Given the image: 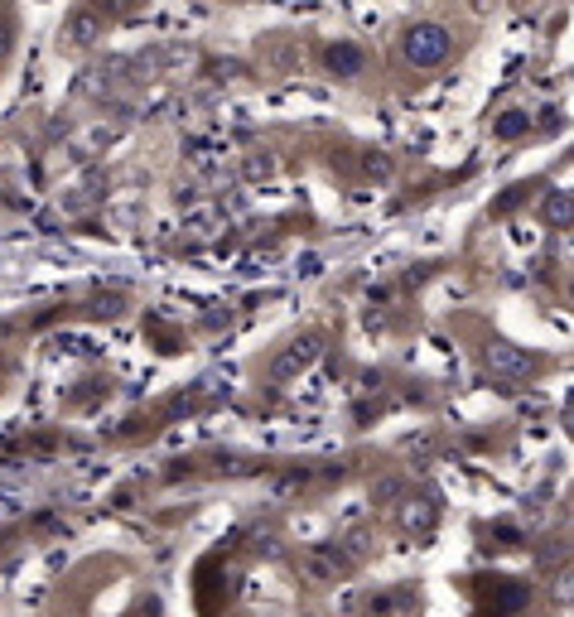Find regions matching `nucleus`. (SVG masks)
Masks as SVG:
<instances>
[{
	"instance_id": "4",
	"label": "nucleus",
	"mask_w": 574,
	"mask_h": 617,
	"mask_svg": "<svg viewBox=\"0 0 574 617\" xmlns=\"http://www.w3.org/2000/svg\"><path fill=\"white\" fill-rule=\"evenodd\" d=\"M324 68L333 73V78L353 82V78H362L367 54H362V44H353V39H333V44L324 49Z\"/></svg>"
},
{
	"instance_id": "9",
	"label": "nucleus",
	"mask_w": 574,
	"mask_h": 617,
	"mask_svg": "<svg viewBox=\"0 0 574 617\" xmlns=\"http://www.w3.org/2000/svg\"><path fill=\"white\" fill-rule=\"evenodd\" d=\"M401 521H406L410 531H425V526L435 521V511H430V502H406V507H401Z\"/></svg>"
},
{
	"instance_id": "11",
	"label": "nucleus",
	"mask_w": 574,
	"mask_h": 617,
	"mask_svg": "<svg viewBox=\"0 0 574 617\" xmlns=\"http://www.w3.org/2000/svg\"><path fill=\"white\" fill-rule=\"evenodd\" d=\"M271 169H275L271 155H261V160H246V174H251V179H266Z\"/></svg>"
},
{
	"instance_id": "13",
	"label": "nucleus",
	"mask_w": 574,
	"mask_h": 617,
	"mask_svg": "<svg viewBox=\"0 0 574 617\" xmlns=\"http://www.w3.org/2000/svg\"><path fill=\"white\" fill-rule=\"evenodd\" d=\"M512 5H517V10H526V5H536V0H512Z\"/></svg>"
},
{
	"instance_id": "5",
	"label": "nucleus",
	"mask_w": 574,
	"mask_h": 617,
	"mask_svg": "<svg viewBox=\"0 0 574 617\" xmlns=\"http://www.w3.org/2000/svg\"><path fill=\"white\" fill-rule=\"evenodd\" d=\"M314 357H319V338H314V333H304V338H295L290 348H285L280 357H275V367H271V372L280 376V381H285V376L304 372V367H309Z\"/></svg>"
},
{
	"instance_id": "7",
	"label": "nucleus",
	"mask_w": 574,
	"mask_h": 617,
	"mask_svg": "<svg viewBox=\"0 0 574 617\" xmlns=\"http://www.w3.org/2000/svg\"><path fill=\"white\" fill-rule=\"evenodd\" d=\"M492 135H497V140H521V135H531V116H526V111H502V116L492 121Z\"/></svg>"
},
{
	"instance_id": "2",
	"label": "nucleus",
	"mask_w": 574,
	"mask_h": 617,
	"mask_svg": "<svg viewBox=\"0 0 574 617\" xmlns=\"http://www.w3.org/2000/svg\"><path fill=\"white\" fill-rule=\"evenodd\" d=\"M102 39H107V20H102L92 5L68 10L63 25H58V44H63V49H97Z\"/></svg>"
},
{
	"instance_id": "10",
	"label": "nucleus",
	"mask_w": 574,
	"mask_h": 617,
	"mask_svg": "<svg viewBox=\"0 0 574 617\" xmlns=\"http://www.w3.org/2000/svg\"><path fill=\"white\" fill-rule=\"evenodd\" d=\"M362 174H367V179H391V160H386L382 150H367V155H362Z\"/></svg>"
},
{
	"instance_id": "12",
	"label": "nucleus",
	"mask_w": 574,
	"mask_h": 617,
	"mask_svg": "<svg viewBox=\"0 0 574 617\" xmlns=\"http://www.w3.org/2000/svg\"><path fill=\"white\" fill-rule=\"evenodd\" d=\"M468 5H473L478 15H483V10H492V0H468Z\"/></svg>"
},
{
	"instance_id": "3",
	"label": "nucleus",
	"mask_w": 574,
	"mask_h": 617,
	"mask_svg": "<svg viewBox=\"0 0 574 617\" xmlns=\"http://www.w3.org/2000/svg\"><path fill=\"white\" fill-rule=\"evenodd\" d=\"M483 362H488L492 376H507V381H526V376L536 372V357L521 352L517 343H502V338H492L488 348H483Z\"/></svg>"
},
{
	"instance_id": "6",
	"label": "nucleus",
	"mask_w": 574,
	"mask_h": 617,
	"mask_svg": "<svg viewBox=\"0 0 574 617\" xmlns=\"http://www.w3.org/2000/svg\"><path fill=\"white\" fill-rule=\"evenodd\" d=\"M541 222H546V227H560V232H570L574 227V193L550 188L546 198H541Z\"/></svg>"
},
{
	"instance_id": "1",
	"label": "nucleus",
	"mask_w": 574,
	"mask_h": 617,
	"mask_svg": "<svg viewBox=\"0 0 574 617\" xmlns=\"http://www.w3.org/2000/svg\"><path fill=\"white\" fill-rule=\"evenodd\" d=\"M449 54H454L449 25H439V20H415V25L401 29V58H406L410 68H439V63H449Z\"/></svg>"
},
{
	"instance_id": "8",
	"label": "nucleus",
	"mask_w": 574,
	"mask_h": 617,
	"mask_svg": "<svg viewBox=\"0 0 574 617\" xmlns=\"http://www.w3.org/2000/svg\"><path fill=\"white\" fill-rule=\"evenodd\" d=\"M15 54V5L0 0V63Z\"/></svg>"
},
{
	"instance_id": "14",
	"label": "nucleus",
	"mask_w": 574,
	"mask_h": 617,
	"mask_svg": "<svg viewBox=\"0 0 574 617\" xmlns=\"http://www.w3.org/2000/svg\"><path fill=\"white\" fill-rule=\"evenodd\" d=\"M570 299H574V280H570Z\"/></svg>"
}]
</instances>
